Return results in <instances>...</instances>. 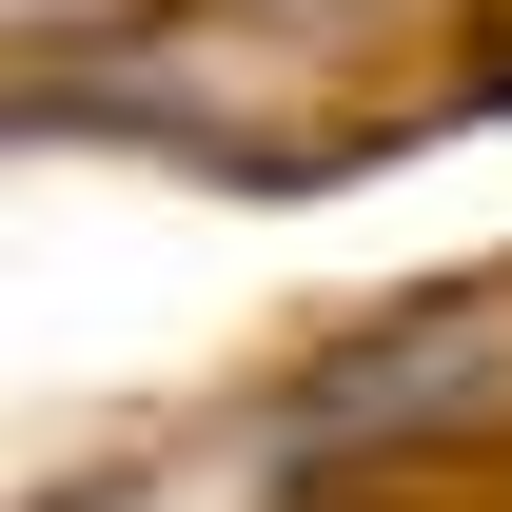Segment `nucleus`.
I'll return each instance as SVG.
<instances>
[{
	"instance_id": "1",
	"label": "nucleus",
	"mask_w": 512,
	"mask_h": 512,
	"mask_svg": "<svg viewBox=\"0 0 512 512\" xmlns=\"http://www.w3.org/2000/svg\"><path fill=\"white\" fill-rule=\"evenodd\" d=\"M217 20H237V40H375L394 0H217Z\"/></svg>"
}]
</instances>
